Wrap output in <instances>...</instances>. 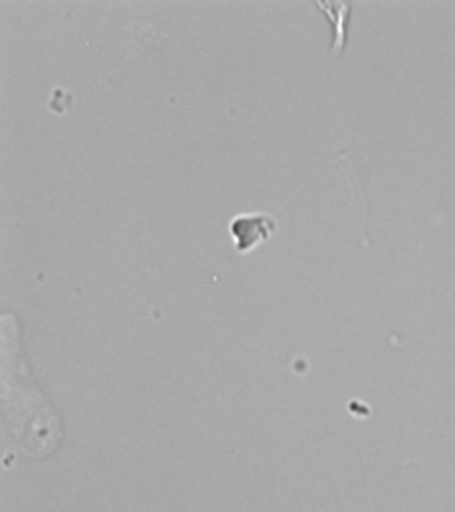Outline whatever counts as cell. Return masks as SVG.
<instances>
[{
    "instance_id": "6da1fadb",
    "label": "cell",
    "mask_w": 455,
    "mask_h": 512,
    "mask_svg": "<svg viewBox=\"0 0 455 512\" xmlns=\"http://www.w3.org/2000/svg\"><path fill=\"white\" fill-rule=\"evenodd\" d=\"M277 227V219L269 212L262 211L241 212L229 222L231 238L234 239L235 248L241 252L258 247L274 234Z\"/></svg>"
},
{
    "instance_id": "7a4b0ae2",
    "label": "cell",
    "mask_w": 455,
    "mask_h": 512,
    "mask_svg": "<svg viewBox=\"0 0 455 512\" xmlns=\"http://www.w3.org/2000/svg\"><path fill=\"white\" fill-rule=\"evenodd\" d=\"M331 24L330 52L334 55L342 54L349 39V24L353 3L351 2H317L315 3Z\"/></svg>"
}]
</instances>
